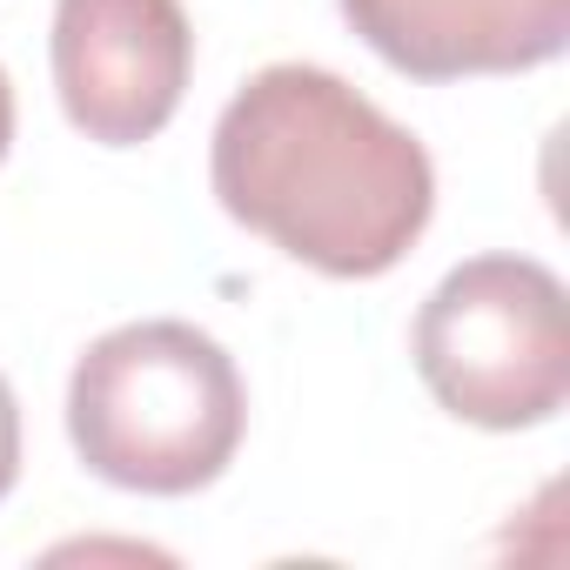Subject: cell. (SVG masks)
I'll return each mask as SVG.
<instances>
[{"instance_id": "obj_7", "label": "cell", "mask_w": 570, "mask_h": 570, "mask_svg": "<svg viewBox=\"0 0 570 570\" xmlns=\"http://www.w3.org/2000/svg\"><path fill=\"white\" fill-rule=\"evenodd\" d=\"M8 148H14V81L0 68V161H8Z\"/></svg>"}, {"instance_id": "obj_6", "label": "cell", "mask_w": 570, "mask_h": 570, "mask_svg": "<svg viewBox=\"0 0 570 570\" xmlns=\"http://www.w3.org/2000/svg\"><path fill=\"white\" fill-rule=\"evenodd\" d=\"M14 483H21V403H14L8 376H0V497Z\"/></svg>"}, {"instance_id": "obj_1", "label": "cell", "mask_w": 570, "mask_h": 570, "mask_svg": "<svg viewBox=\"0 0 570 570\" xmlns=\"http://www.w3.org/2000/svg\"><path fill=\"white\" fill-rule=\"evenodd\" d=\"M215 202L336 282L390 275L436 215L430 148L330 68L275 61L235 88L208 141Z\"/></svg>"}, {"instance_id": "obj_2", "label": "cell", "mask_w": 570, "mask_h": 570, "mask_svg": "<svg viewBox=\"0 0 570 570\" xmlns=\"http://www.w3.org/2000/svg\"><path fill=\"white\" fill-rule=\"evenodd\" d=\"M248 430V390L235 356L195 323H121L68 376L75 456L141 497L208 490Z\"/></svg>"}, {"instance_id": "obj_3", "label": "cell", "mask_w": 570, "mask_h": 570, "mask_svg": "<svg viewBox=\"0 0 570 570\" xmlns=\"http://www.w3.org/2000/svg\"><path fill=\"white\" fill-rule=\"evenodd\" d=\"M423 390L476 430H537L570 403V303L537 255H470L416 309Z\"/></svg>"}, {"instance_id": "obj_4", "label": "cell", "mask_w": 570, "mask_h": 570, "mask_svg": "<svg viewBox=\"0 0 570 570\" xmlns=\"http://www.w3.org/2000/svg\"><path fill=\"white\" fill-rule=\"evenodd\" d=\"M48 55L68 121L101 148H141L188 95L195 28L181 0H55Z\"/></svg>"}, {"instance_id": "obj_5", "label": "cell", "mask_w": 570, "mask_h": 570, "mask_svg": "<svg viewBox=\"0 0 570 570\" xmlns=\"http://www.w3.org/2000/svg\"><path fill=\"white\" fill-rule=\"evenodd\" d=\"M343 21L410 81L523 75L570 48V0H343Z\"/></svg>"}]
</instances>
